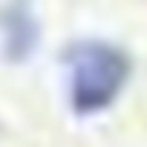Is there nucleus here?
Listing matches in <instances>:
<instances>
[{"label": "nucleus", "instance_id": "f257e3e1", "mask_svg": "<svg viewBox=\"0 0 147 147\" xmlns=\"http://www.w3.org/2000/svg\"><path fill=\"white\" fill-rule=\"evenodd\" d=\"M63 58L69 66V107L81 118L110 110L133 75L127 52L98 38L69 43Z\"/></svg>", "mask_w": 147, "mask_h": 147}, {"label": "nucleus", "instance_id": "f03ea898", "mask_svg": "<svg viewBox=\"0 0 147 147\" xmlns=\"http://www.w3.org/2000/svg\"><path fill=\"white\" fill-rule=\"evenodd\" d=\"M0 26H3L6 55L12 61H26L35 52L40 29H38L29 0H9V6L3 9V18H0Z\"/></svg>", "mask_w": 147, "mask_h": 147}]
</instances>
